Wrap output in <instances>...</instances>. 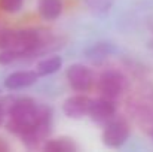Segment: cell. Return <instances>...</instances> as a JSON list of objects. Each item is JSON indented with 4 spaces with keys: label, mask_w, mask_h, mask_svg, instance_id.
<instances>
[{
    "label": "cell",
    "mask_w": 153,
    "mask_h": 152,
    "mask_svg": "<svg viewBox=\"0 0 153 152\" xmlns=\"http://www.w3.org/2000/svg\"><path fill=\"white\" fill-rule=\"evenodd\" d=\"M6 130L19 137L28 149H37L49 137L53 125L52 107L33 97L13 99L4 121Z\"/></svg>",
    "instance_id": "1"
},
{
    "label": "cell",
    "mask_w": 153,
    "mask_h": 152,
    "mask_svg": "<svg viewBox=\"0 0 153 152\" xmlns=\"http://www.w3.org/2000/svg\"><path fill=\"white\" fill-rule=\"evenodd\" d=\"M94 85L97 88V93L101 97L110 99V100H117L128 90V78L120 70L108 69L98 75Z\"/></svg>",
    "instance_id": "2"
},
{
    "label": "cell",
    "mask_w": 153,
    "mask_h": 152,
    "mask_svg": "<svg viewBox=\"0 0 153 152\" xmlns=\"http://www.w3.org/2000/svg\"><path fill=\"white\" fill-rule=\"evenodd\" d=\"M65 79L74 93H88L95 84L92 69L82 63L70 64L65 69Z\"/></svg>",
    "instance_id": "3"
},
{
    "label": "cell",
    "mask_w": 153,
    "mask_h": 152,
    "mask_svg": "<svg viewBox=\"0 0 153 152\" xmlns=\"http://www.w3.org/2000/svg\"><path fill=\"white\" fill-rule=\"evenodd\" d=\"M131 134V128L129 124L123 119V118H111L110 121H107L104 124V130H102V143L107 148H120L126 143V140L129 139Z\"/></svg>",
    "instance_id": "4"
},
{
    "label": "cell",
    "mask_w": 153,
    "mask_h": 152,
    "mask_svg": "<svg viewBox=\"0 0 153 152\" xmlns=\"http://www.w3.org/2000/svg\"><path fill=\"white\" fill-rule=\"evenodd\" d=\"M116 113H117L116 100H110L100 96L97 99H91L86 116H89L97 124H105L107 121L114 118Z\"/></svg>",
    "instance_id": "5"
},
{
    "label": "cell",
    "mask_w": 153,
    "mask_h": 152,
    "mask_svg": "<svg viewBox=\"0 0 153 152\" xmlns=\"http://www.w3.org/2000/svg\"><path fill=\"white\" fill-rule=\"evenodd\" d=\"M129 109L137 121H140V122L147 121L149 122L153 118V91L144 90L140 94L137 93L131 99Z\"/></svg>",
    "instance_id": "6"
},
{
    "label": "cell",
    "mask_w": 153,
    "mask_h": 152,
    "mask_svg": "<svg viewBox=\"0 0 153 152\" xmlns=\"http://www.w3.org/2000/svg\"><path fill=\"white\" fill-rule=\"evenodd\" d=\"M37 81H39V75L36 70H16L9 73L4 78L3 87L7 91H21L36 85Z\"/></svg>",
    "instance_id": "7"
},
{
    "label": "cell",
    "mask_w": 153,
    "mask_h": 152,
    "mask_svg": "<svg viewBox=\"0 0 153 152\" xmlns=\"http://www.w3.org/2000/svg\"><path fill=\"white\" fill-rule=\"evenodd\" d=\"M89 101H91V99L88 96H85L83 93H77L74 96H70L61 104L62 113L70 119H82L88 113Z\"/></svg>",
    "instance_id": "8"
},
{
    "label": "cell",
    "mask_w": 153,
    "mask_h": 152,
    "mask_svg": "<svg viewBox=\"0 0 153 152\" xmlns=\"http://www.w3.org/2000/svg\"><path fill=\"white\" fill-rule=\"evenodd\" d=\"M114 52H116V46L111 42L100 40V42H95V43L89 45L85 49V57L89 61H92L95 64H100L104 60H107L110 55H113Z\"/></svg>",
    "instance_id": "9"
},
{
    "label": "cell",
    "mask_w": 153,
    "mask_h": 152,
    "mask_svg": "<svg viewBox=\"0 0 153 152\" xmlns=\"http://www.w3.org/2000/svg\"><path fill=\"white\" fill-rule=\"evenodd\" d=\"M64 12L62 0H39L37 1V13L43 21H55Z\"/></svg>",
    "instance_id": "10"
},
{
    "label": "cell",
    "mask_w": 153,
    "mask_h": 152,
    "mask_svg": "<svg viewBox=\"0 0 153 152\" xmlns=\"http://www.w3.org/2000/svg\"><path fill=\"white\" fill-rule=\"evenodd\" d=\"M42 149L46 152H76L79 146L71 137L58 136L53 139H46L42 145Z\"/></svg>",
    "instance_id": "11"
},
{
    "label": "cell",
    "mask_w": 153,
    "mask_h": 152,
    "mask_svg": "<svg viewBox=\"0 0 153 152\" xmlns=\"http://www.w3.org/2000/svg\"><path fill=\"white\" fill-rule=\"evenodd\" d=\"M62 58L58 54H53L51 57L42 58L37 66H36V72L39 75V78H45V76H51L55 75L56 72H59V69L62 67Z\"/></svg>",
    "instance_id": "12"
},
{
    "label": "cell",
    "mask_w": 153,
    "mask_h": 152,
    "mask_svg": "<svg viewBox=\"0 0 153 152\" xmlns=\"http://www.w3.org/2000/svg\"><path fill=\"white\" fill-rule=\"evenodd\" d=\"M25 0H0V10L7 15H15L22 10Z\"/></svg>",
    "instance_id": "13"
},
{
    "label": "cell",
    "mask_w": 153,
    "mask_h": 152,
    "mask_svg": "<svg viewBox=\"0 0 153 152\" xmlns=\"http://www.w3.org/2000/svg\"><path fill=\"white\" fill-rule=\"evenodd\" d=\"M85 3L88 4L89 9L95 12H105L111 7L113 0H85Z\"/></svg>",
    "instance_id": "14"
},
{
    "label": "cell",
    "mask_w": 153,
    "mask_h": 152,
    "mask_svg": "<svg viewBox=\"0 0 153 152\" xmlns=\"http://www.w3.org/2000/svg\"><path fill=\"white\" fill-rule=\"evenodd\" d=\"M12 101H13V97H1L0 99V128L4 125L6 115H7V110H9Z\"/></svg>",
    "instance_id": "15"
},
{
    "label": "cell",
    "mask_w": 153,
    "mask_h": 152,
    "mask_svg": "<svg viewBox=\"0 0 153 152\" xmlns=\"http://www.w3.org/2000/svg\"><path fill=\"white\" fill-rule=\"evenodd\" d=\"M150 137L153 139V125H152V128H150Z\"/></svg>",
    "instance_id": "16"
},
{
    "label": "cell",
    "mask_w": 153,
    "mask_h": 152,
    "mask_svg": "<svg viewBox=\"0 0 153 152\" xmlns=\"http://www.w3.org/2000/svg\"><path fill=\"white\" fill-rule=\"evenodd\" d=\"M150 46H152V48H153V39H152V42H150Z\"/></svg>",
    "instance_id": "17"
},
{
    "label": "cell",
    "mask_w": 153,
    "mask_h": 152,
    "mask_svg": "<svg viewBox=\"0 0 153 152\" xmlns=\"http://www.w3.org/2000/svg\"><path fill=\"white\" fill-rule=\"evenodd\" d=\"M0 93H1V90H0Z\"/></svg>",
    "instance_id": "18"
}]
</instances>
